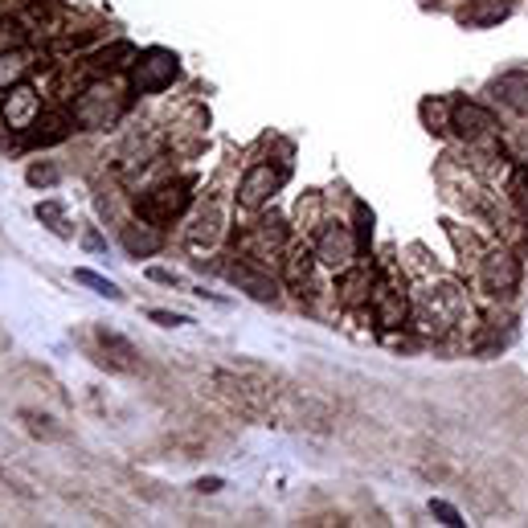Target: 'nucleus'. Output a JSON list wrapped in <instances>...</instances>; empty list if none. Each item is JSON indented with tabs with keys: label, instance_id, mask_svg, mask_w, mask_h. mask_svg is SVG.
Instances as JSON below:
<instances>
[{
	"label": "nucleus",
	"instance_id": "a211bd4d",
	"mask_svg": "<svg viewBox=\"0 0 528 528\" xmlns=\"http://www.w3.org/2000/svg\"><path fill=\"white\" fill-rule=\"evenodd\" d=\"M29 42V29L21 21H0V53H17Z\"/></svg>",
	"mask_w": 528,
	"mask_h": 528
},
{
	"label": "nucleus",
	"instance_id": "423d86ee",
	"mask_svg": "<svg viewBox=\"0 0 528 528\" xmlns=\"http://www.w3.org/2000/svg\"><path fill=\"white\" fill-rule=\"evenodd\" d=\"M357 238H352L344 225H327L316 242V258L327 266V271H349L357 263Z\"/></svg>",
	"mask_w": 528,
	"mask_h": 528
},
{
	"label": "nucleus",
	"instance_id": "20e7f679",
	"mask_svg": "<svg viewBox=\"0 0 528 528\" xmlns=\"http://www.w3.org/2000/svg\"><path fill=\"white\" fill-rule=\"evenodd\" d=\"M37 115H42V99H37V91H33L29 83H17V86H9V91H4L0 119H4V127H9V131H29Z\"/></svg>",
	"mask_w": 528,
	"mask_h": 528
},
{
	"label": "nucleus",
	"instance_id": "b1692460",
	"mask_svg": "<svg viewBox=\"0 0 528 528\" xmlns=\"http://www.w3.org/2000/svg\"><path fill=\"white\" fill-rule=\"evenodd\" d=\"M430 512H434L438 520H443V524H451V528L463 524V516H459V512H454V508L446 504V500H430Z\"/></svg>",
	"mask_w": 528,
	"mask_h": 528
},
{
	"label": "nucleus",
	"instance_id": "4be33fe9",
	"mask_svg": "<svg viewBox=\"0 0 528 528\" xmlns=\"http://www.w3.org/2000/svg\"><path fill=\"white\" fill-rule=\"evenodd\" d=\"M21 422L29 426V434H37V438H62V430H53V426H50V418H45V414H33V410H25V414H21Z\"/></svg>",
	"mask_w": 528,
	"mask_h": 528
},
{
	"label": "nucleus",
	"instance_id": "412c9836",
	"mask_svg": "<svg viewBox=\"0 0 528 528\" xmlns=\"http://www.w3.org/2000/svg\"><path fill=\"white\" fill-rule=\"evenodd\" d=\"M311 258H316V250H307V246H303V250H296V254H291V263H287V266H291V271H287V279H291V283H307V271H311Z\"/></svg>",
	"mask_w": 528,
	"mask_h": 528
},
{
	"label": "nucleus",
	"instance_id": "2eb2a0df",
	"mask_svg": "<svg viewBox=\"0 0 528 528\" xmlns=\"http://www.w3.org/2000/svg\"><path fill=\"white\" fill-rule=\"evenodd\" d=\"M25 70H29V62L21 58V50H17V53H0V91H9V86L25 83Z\"/></svg>",
	"mask_w": 528,
	"mask_h": 528
},
{
	"label": "nucleus",
	"instance_id": "a878e982",
	"mask_svg": "<svg viewBox=\"0 0 528 528\" xmlns=\"http://www.w3.org/2000/svg\"><path fill=\"white\" fill-rule=\"evenodd\" d=\"M148 279H152V283H164V287H177V283H180L177 271H164V266H152Z\"/></svg>",
	"mask_w": 528,
	"mask_h": 528
},
{
	"label": "nucleus",
	"instance_id": "6e6552de",
	"mask_svg": "<svg viewBox=\"0 0 528 528\" xmlns=\"http://www.w3.org/2000/svg\"><path fill=\"white\" fill-rule=\"evenodd\" d=\"M70 127H75V119L66 115V111H42V115L33 119V127H29V144H33V148L62 144V139L70 136Z\"/></svg>",
	"mask_w": 528,
	"mask_h": 528
},
{
	"label": "nucleus",
	"instance_id": "4468645a",
	"mask_svg": "<svg viewBox=\"0 0 528 528\" xmlns=\"http://www.w3.org/2000/svg\"><path fill=\"white\" fill-rule=\"evenodd\" d=\"M373 303H377V319L385 327H398L406 319V299L393 296V291H385V287H381L377 296H373Z\"/></svg>",
	"mask_w": 528,
	"mask_h": 528
},
{
	"label": "nucleus",
	"instance_id": "f257e3e1",
	"mask_svg": "<svg viewBox=\"0 0 528 528\" xmlns=\"http://www.w3.org/2000/svg\"><path fill=\"white\" fill-rule=\"evenodd\" d=\"M177 75H180V58L172 50H144L131 62V86L139 95H156V91L172 86Z\"/></svg>",
	"mask_w": 528,
	"mask_h": 528
},
{
	"label": "nucleus",
	"instance_id": "1a4fd4ad",
	"mask_svg": "<svg viewBox=\"0 0 528 528\" xmlns=\"http://www.w3.org/2000/svg\"><path fill=\"white\" fill-rule=\"evenodd\" d=\"M484 283L492 287L496 296H508V291L520 283V263L512 254H492L484 263Z\"/></svg>",
	"mask_w": 528,
	"mask_h": 528
},
{
	"label": "nucleus",
	"instance_id": "9b49d317",
	"mask_svg": "<svg viewBox=\"0 0 528 528\" xmlns=\"http://www.w3.org/2000/svg\"><path fill=\"white\" fill-rule=\"evenodd\" d=\"M225 275H230V283H238V287H242L246 296L263 299V303H275L279 287L271 283V279H266V275H258V271H250V266H230Z\"/></svg>",
	"mask_w": 528,
	"mask_h": 528
},
{
	"label": "nucleus",
	"instance_id": "c85d7f7f",
	"mask_svg": "<svg viewBox=\"0 0 528 528\" xmlns=\"http://www.w3.org/2000/svg\"><path fill=\"white\" fill-rule=\"evenodd\" d=\"M193 487H197V492H209V496H213V492H222V479H217V476H205V479H197V484H193Z\"/></svg>",
	"mask_w": 528,
	"mask_h": 528
},
{
	"label": "nucleus",
	"instance_id": "9d476101",
	"mask_svg": "<svg viewBox=\"0 0 528 528\" xmlns=\"http://www.w3.org/2000/svg\"><path fill=\"white\" fill-rule=\"evenodd\" d=\"M451 127L459 131V136L476 139L479 131H487V127H492V115H487L484 106H476V103H454L451 106Z\"/></svg>",
	"mask_w": 528,
	"mask_h": 528
},
{
	"label": "nucleus",
	"instance_id": "5701e85b",
	"mask_svg": "<svg viewBox=\"0 0 528 528\" xmlns=\"http://www.w3.org/2000/svg\"><path fill=\"white\" fill-rule=\"evenodd\" d=\"M500 17H508V0H492L487 9L471 12V21H476V25H492V21H500Z\"/></svg>",
	"mask_w": 528,
	"mask_h": 528
},
{
	"label": "nucleus",
	"instance_id": "cd10ccee",
	"mask_svg": "<svg viewBox=\"0 0 528 528\" xmlns=\"http://www.w3.org/2000/svg\"><path fill=\"white\" fill-rule=\"evenodd\" d=\"M446 111H451L446 103H426V106H422V119H426V123H438V119H443Z\"/></svg>",
	"mask_w": 528,
	"mask_h": 528
},
{
	"label": "nucleus",
	"instance_id": "f8f14e48",
	"mask_svg": "<svg viewBox=\"0 0 528 528\" xmlns=\"http://www.w3.org/2000/svg\"><path fill=\"white\" fill-rule=\"evenodd\" d=\"M123 246L131 258H152L164 246V233L152 230V225H123Z\"/></svg>",
	"mask_w": 528,
	"mask_h": 528
},
{
	"label": "nucleus",
	"instance_id": "bb28decb",
	"mask_svg": "<svg viewBox=\"0 0 528 528\" xmlns=\"http://www.w3.org/2000/svg\"><path fill=\"white\" fill-rule=\"evenodd\" d=\"M83 246H86L91 254H103V250H106V242H103V233H99V230H86V233H83Z\"/></svg>",
	"mask_w": 528,
	"mask_h": 528
},
{
	"label": "nucleus",
	"instance_id": "f03ea898",
	"mask_svg": "<svg viewBox=\"0 0 528 528\" xmlns=\"http://www.w3.org/2000/svg\"><path fill=\"white\" fill-rule=\"evenodd\" d=\"M193 180L180 177V180H169V185H160V189H152L144 201H139V213L148 217V222H172V217H180V213L189 209L193 201Z\"/></svg>",
	"mask_w": 528,
	"mask_h": 528
},
{
	"label": "nucleus",
	"instance_id": "6ab92c4d",
	"mask_svg": "<svg viewBox=\"0 0 528 528\" xmlns=\"http://www.w3.org/2000/svg\"><path fill=\"white\" fill-rule=\"evenodd\" d=\"M58 164L53 160H37V164H29V172H25V180H29L33 189H50V185H58Z\"/></svg>",
	"mask_w": 528,
	"mask_h": 528
},
{
	"label": "nucleus",
	"instance_id": "dca6fc26",
	"mask_svg": "<svg viewBox=\"0 0 528 528\" xmlns=\"http://www.w3.org/2000/svg\"><path fill=\"white\" fill-rule=\"evenodd\" d=\"M75 283H83V287H91L95 296H103V299H123V291H119L111 279H103V275H95V271H86V266H78L75 271Z\"/></svg>",
	"mask_w": 528,
	"mask_h": 528
},
{
	"label": "nucleus",
	"instance_id": "f3484780",
	"mask_svg": "<svg viewBox=\"0 0 528 528\" xmlns=\"http://www.w3.org/2000/svg\"><path fill=\"white\" fill-rule=\"evenodd\" d=\"M37 217H42L45 225H50L58 238H70V225H66V209H62V201H42L37 205Z\"/></svg>",
	"mask_w": 528,
	"mask_h": 528
},
{
	"label": "nucleus",
	"instance_id": "aec40b11",
	"mask_svg": "<svg viewBox=\"0 0 528 528\" xmlns=\"http://www.w3.org/2000/svg\"><path fill=\"white\" fill-rule=\"evenodd\" d=\"M123 62H136V50L127 42H119V45H111V50H103L99 53V70H115V66H123Z\"/></svg>",
	"mask_w": 528,
	"mask_h": 528
},
{
	"label": "nucleus",
	"instance_id": "39448f33",
	"mask_svg": "<svg viewBox=\"0 0 528 528\" xmlns=\"http://www.w3.org/2000/svg\"><path fill=\"white\" fill-rule=\"evenodd\" d=\"M283 180H287V169L254 164V169H246L242 185H238V201H242L246 209H258V205H266L279 189H283Z\"/></svg>",
	"mask_w": 528,
	"mask_h": 528
},
{
	"label": "nucleus",
	"instance_id": "0eeeda50",
	"mask_svg": "<svg viewBox=\"0 0 528 528\" xmlns=\"http://www.w3.org/2000/svg\"><path fill=\"white\" fill-rule=\"evenodd\" d=\"M99 352H103V365L106 369H115V373H139V352H136V344L131 340H123L119 332H99Z\"/></svg>",
	"mask_w": 528,
	"mask_h": 528
},
{
	"label": "nucleus",
	"instance_id": "7ed1b4c3",
	"mask_svg": "<svg viewBox=\"0 0 528 528\" xmlns=\"http://www.w3.org/2000/svg\"><path fill=\"white\" fill-rule=\"evenodd\" d=\"M119 115H123V99L111 86H91L75 103V119L83 127H111Z\"/></svg>",
	"mask_w": 528,
	"mask_h": 528
},
{
	"label": "nucleus",
	"instance_id": "ddd939ff",
	"mask_svg": "<svg viewBox=\"0 0 528 528\" xmlns=\"http://www.w3.org/2000/svg\"><path fill=\"white\" fill-rule=\"evenodd\" d=\"M217 230H222V213H217V209L209 205V209H205L201 217L193 222V230L185 233V238H189V246H193V250H201V246H209L213 238H217Z\"/></svg>",
	"mask_w": 528,
	"mask_h": 528
},
{
	"label": "nucleus",
	"instance_id": "393cba45",
	"mask_svg": "<svg viewBox=\"0 0 528 528\" xmlns=\"http://www.w3.org/2000/svg\"><path fill=\"white\" fill-rule=\"evenodd\" d=\"M148 319H152V324H160V327H180V324H189V316H180V311H160V307H152Z\"/></svg>",
	"mask_w": 528,
	"mask_h": 528
}]
</instances>
